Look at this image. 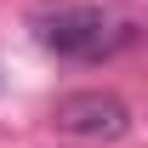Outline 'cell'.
Wrapping results in <instances>:
<instances>
[{
  "instance_id": "obj_1",
  "label": "cell",
  "mask_w": 148,
  "mask_h": 148,
  "mask_svg": "<svg viewBox=\"0 0 148 148\" xmlns=\"http://www.w3.org/2000/svg\"><path fill=\"white\" fill-rule=\"evenodd\" d=\"M34 40L46 51L69 57V63H103V57L125 51L131 40H137V23L114 17L103 6H63V12L34 17Z\"/></svg>"
},
{
  "instance_id": "obj_2",
  "label": "cell",
  "mask_w": 148,
  "mask_h": 148,
  "mask_svg": "<svg viewBox=\"0 0 148 148\" xmlns=\"http://www.w3.org/2000/svg\"><path fill=\"white\" fill-rule=\"evenodd\" d=\"M51 125L74 143H120L131 137V103L120 91H69L57 97Z\"/></svg>"
}]
</instances>
